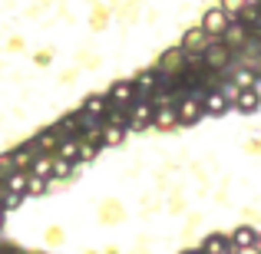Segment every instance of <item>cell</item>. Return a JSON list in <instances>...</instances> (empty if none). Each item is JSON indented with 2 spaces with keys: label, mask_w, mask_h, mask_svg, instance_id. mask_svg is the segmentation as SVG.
<instances>
[{
  "label": "cell",
  "mask_w": 261,
  "mask_h": 254,
  "mask_svg": "<svg viewBox=\"0 0 261 254\" xmlns=\"http://www.w3.org/2000/svg\"><path fill=\"white\" fill-rule=\"evenodd\" d=\"M175 116H178V126H195V122L205 116V102L185 96L182 102H175Z\"/></svg>",
  "instance_id": "3"
},
{
  "label": "cell",
  "mask_w": 261,
  "mask_h": 254,
  "mask_svg": "<svg viewBox=\"0 0 261 254\" xmlns=\"http://www.w3.org/2000/svg\"><path fill=\"white\" fill-rule=\"evenodd\" d=\"M50 188H53V182H50V178H37V175H30V185H27V198L46 195Z\"/></svg>",
  "instance_id": "20"
},
{
  "label": "cell",
  "mask_w": 261,
  "mask_h": 254,
  "mask_svg": "<svg viewBox=\"0 0 261 254\" xmlns=\"http://www.w3.org/2000/svg\"><path fill=\"white\" fill-rule=\"evenodd\" d=\"M202 102H205V116H222V112H228V109H231L228 96H225V93H215V89H212Z\"/></svg>",
  "instance_id": "11"
},
{
  "label": "cell",
  "mask_w": 261,
  "mask_h": 254,
  "mask_svg": "<svg viewBox=\"0 0 261 254\" xmlns=\"http://www.w3.org/2000/svg\"><path fill=\"white\" fill-rule=\"evenodd\" d=\"M231 57H235V50H231L228 43H212L208 50H205V66L208 70H225V66L231 63Z\"/></svg>",
  "instance_id": "4"
},
{
  "label": "cell",
  "mask_w": 261,
  "mask_h": 254,
  "mask_svg": "<svg viewBox=\"0 0 261 254\" xmlns=\"http://www.w3.org/2000/svg\"><path fill=\"white\" fill-rule=\"evenodd\" d=\"M80 152H83V139H66L63 146H60V159H66V162H80Z\"/></svg>",
  "instance_id": "17"
},
{
  "label": "cell",
  "mask_w": 261,
  "mask_h": 254,
  "mask_svg": "<svg viewBox=\"0 0 261 254\" xmlns=\"http://www.w3.org/2000/svg\"><path fill=\"white\" fill-rule=\"evenodd\" d=\"M116 102L109 99V96H102V93H96V96H86V102H83V112L86 116H93V119H106L109 116V109H113Z\"/></svg>",
  "instance_id": "7"
},
{
  "label": "cell",
  "mask_w": 261,
  "mask_h": 254,
  "mask_svg": "<svg viewBox=\"0 0 261 254\" xmlns=\"http://www.w3.org/2000/svg\"><path fill=\"white\" fill-rule=\"evenodd\" d=\"M255 73H258V79H261V63H258V66H255Z\"/></svg>",
  "instance_id": "27"
},
{
  "label": "cell",
  "mask_w": 261,
  "mask_h": 254,
  "mask_svg": "<svg viewBox=\"0 0 261 254\" xmlns=\"http://www.w3.org/2000/svg\"><path fill=\"white\" fill-rule=\"evenodd\" d=\"M155 126V102L152 99H142V102H133V129H149Z\"/></svg>",
  "instance_id": "6"
},
{
  "label": "cell",
  "mask_w": 261,
  "mask_h": 254,
  "mask_svg": "<svg viewBox=\"0 0 261 254\" xmlns=\"http://www.w3.org/2000/svg\"><path fill=\"white\" fill-rule=\"evenodd\" d=\"M202 254H235L231 235H208L202 241Z\"/></svg>",
  "instance_id": "8"
},
{
  "label": "cell",
  "mask_w": 261,
  "mask_h": 254,
  "mask_svg": "<svg viewBox=\"0 0 261 254\" xmlns=\"http://www.w3.org/2000/svg\"><path fill=\"white\" fill-rule=\"evenodd\" d=\"M235 254H261V244H255V248H235Z\"/></svg>",
  "instance_id": "26"
},
{
  "label": "cell",
  "mask_w": 261,
  "mask_h": 254,
  "mask_svg": "<svg viewBox=\"0 0 261 254\" xmlns=\"http://www.w3.org/2000/svg\"><path fill=\"white\" fill-rule=\"evenodd\" d=\"M248 4H251V0H218V7H222V10L228 13V17H242Z\"/></svg>",
  "instance_id": "21"
},
{
  "label": "cell",
  "mask_w": 261,
  "mask_h": 254,
  "mask_svg": "<svg viewBox=\"0 0 261 254\" xmlns=\"http://www.w3.org/2000/svg\"><path fill=\"white\" fill-rule=\"evenodd\" d=\"M248 37H251V33H248V23H231L228 33L222 37V43H228L231 50H235V46H245V43H248Z\"/></svg>",
  "instance_id": "14"
},
{
  "label": "cell",
  "mask_w": 261,
  "mask_h": 254,
  "mask_svg": "<svg viewBox=\"0 0 261 254\" xmlns=\"http://www.w3.org/2000/svg\"><path fill=\"white\" fill-rule=\"evenodd\" d=\"M258 17H261V4H248V7H245V13H242L238 20H242V23H255Z\"/></svg>",
  "instance_id": "24"
},
{
  "label": "cell",
  "mask_w": 261,
  "mask_h": 254,
  "mask_svg": "<svg viewBox=\"0 0 261 254\" xmlns=\"http://www.w3.org/2000/svg\"><path fill=\"white\" fill-rule=\"evenodd\" d=\"M0 228H4V211H0Z\"/></svg>",
  "instance_id": "29"
},
{
  "label": "cell",
  "mask_w": 261,
  "mask_h": 254,
  "mask_svg": "<svg viewBox=\"0 0 261 254\" xmlns=\"http://www.w3.org/2000/svg\"><path fill=\"white\" fill-rule=\"evenodd\" d=\"M182 66H189V53H185L182 46H175V50H166V57L159 60V70L169 73V76H182Z\"/></svg>",
  "instance_id": "5"
},
{
  "label": "cell",
  "mask_w": 261,
  "mask_h": 254,
  "mask_svg": "<svg viewBox=\"0 0 261 254\" xmlns=\"http://www.w3.org/2000/svg\"><path fill=\"white\" fill-rule=\"evenodd\" d=\"M27 185H30V172H13V175L7 178V188L17 191V195H27Z\"/></svg>",
  "instance_id": "19"
},
{
  "label": "cell",
  "mask_w": 261,
  "mask_h": 254,
  "mask_svg": "<svg viewBox=\"0 0 261 254\" xmlns=\"http://www.w3.org/2000/svg\"><path fill=\"white\" fill-rule=\"evenodd\" d=\"M30 175H37V178H53V175H57V155H46V152H40L37 159H33V168H30Z\"/></svg>",
  "instance_id": "10"
},
{
  "label": "cell",
  "mask_w": 261,
  "mask_h": 254,
  "mask_svg": "<svg viewBox=\"0 0 261 254\" xmlns=\"http://www.w3.org/2000/svg\"><path fill=\"white\" fill-rule=\"evenodd\" d=\"M139 96V89H136L133 79H122V83H116L109 89V99L116 102V106H133V99Z\"/></svg>",
  "instance_id": "9"
},
{
  "label": "cell",
  "mask_w": 261,
  "mask_h": 254,
  "mask_svg": "<svg viewBox=\"0 0 261 254\" xmlns=\"http://www.w3.org/2000/svg\"><path fill=\"white\" fill-rule=\"evenodd\" d=\"M198 26H205L215 40H222L225 33H228V26H231V17L222 10V7H208V10L202 13V23H198Z\"/></svg>",
  "instance_id": "2"
},
{
  "label": "cell",
  "mask_w": 261,
  "mask_h": 254,
  "mask_svg": "<svg viewBox=\"0 0 261 254\" xmlns=\"http://www.w3.org/2000/svg\"><path fill=\"white\" fill-rule=\"evenodd\" d=\"M185 254H202V248H198V251H185Z\"/></svg>",
  "instance_id": "28"
},
{
  "label": "cell",
  "mask_w": 261,
  "mask_h": 254,
  "mask_svg": "<svg viewBox=\"0 0 261 254\" xmlns=\"http://www.w3.org/2000/svg\"><path fill=\"white\" fill-rule=\"evenodd\" d=\"M122 139H126V129H122V126H109V122H102V146H119Z\"/></svg>",
  "instance_id": "18"
},
{
  "label": "cell",
  "mask_w": 261,
  "mask_h": 254,
  "mask_svg": "<svg viewBox=\"0 0 261 254\" xmlns=\"http://www.w3.org/2000/svg\"><path fill=\"white\" fill-rule=\"evenodd\" d=\"M258 106H261V96L255 93V89H242V99H238V112H258Z\"/></svg>",
  "instance_id": "16"
},
{
  "label": "cell",
  "mask_w": 261,
  "mask_h": 254,
  "mask_svg": "<svg viewBox=\"0 0 261 254\" xmlns=\"http://www.w3.org/2000/svg\"><path fill=\"white\" fill-rule=\"evenodd\" d=\"M255 83H258V73H255V70H242V73L235 76V86H238V89H255Z\"/></svg>",
  "instance_id": "23"
},
{
  "label": "cell",
  "mask_w": 261,
  "mask_h": 254,
  "mask_svg": "<svg viewBox=\"0 0 261 254\" xmlns=\"http://www.w3.org/2000/svg\"><path fill=\"white\" fill-rule=\"evenodd\" d=\"M178 122V116H175V109H169V106H162L159 112H155V126L159 129H169V126H175Z\"/></svg>",
  "instance_id": "22"
},
{
  "label": "cell",
  "mask_w": 261,
  "mask_h": 254,
  "mask_svg": "<svg viewBox=\"0 0 261 254\" xmlns=\"http://www.w3.org/2000/svg\"><path fill=\"white\" fill-rule=\"evenodd\" d=\"M136 83V89H139V93H146V96H152L155 89H159V79H155V70H142L139 76L133 79Z\"/></svg>",
  "instance_id": "15"
},
{
  "label": "cell",
  "mask_w": 261,
  "mask_h": 254,
  "mask_svg": "<svg viewBox=\"0 0 261 254\" xmlns=\"http://www.w3.org/2000/svg\"><path fill=\"white\" fill-rule=\"evenodd\" d=\"M231 241H235V248H255V244H261V235L248 224H242V228L231 231Z\"/></svg>",
  "instance_id": "12"
},
{
  "label": "cell",
  "mask_w": 261,
  "mask_h": 254,
  "mask_svg": "<svg viewBox=\"0 0 261 254\" xmlns=\"http://www.w3.org/2000/svg\"><path fill=\"white\" fill-rule=\"evenodd\" d=\"M20 202H23V195H17V191H10V188H7V211H10V208H17Z\"/></svg>",
  "instance_id": "25"
},
{
  "label": "cell",
  "mask_w": 261,
  "mask_h": 254,
  "mask_svg": "<svg viewBox=\"0 0 261 254\" xmlns=\"http://www.w3.org/2000/svg\"><path fill=\"white\" fill-rule=\"evenodd\" d=\"M212 43H215V37H212L205 26H192V30L182 37V43H178V46H182L189 57H205V50H208Z\"/></svg>",
  "instance_id": "1"
},
{
  "label": "cell",
  "mask_w": 261,
  "mask_h": 254,
  "mask_svg": "<svg viewBox=\"0 0 261 254\" xmlns=\"http://www.w3.org/2000/svg\"><path fill=\"white\" fill-rule=\"evenodd\" d=\"M33 152H37V146H33V142H30V146H23V149H17V152H10L13 168H17V172H30L33 168V159H37Z\"/></svg>",
  "instance_id": "13"
}]
</instances>
